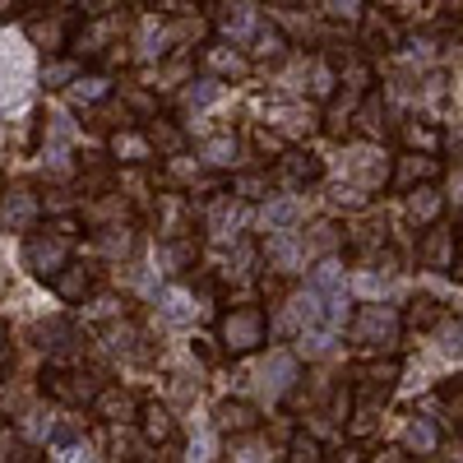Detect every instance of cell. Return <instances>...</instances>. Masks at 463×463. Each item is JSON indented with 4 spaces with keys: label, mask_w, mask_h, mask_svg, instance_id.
Instances as JSON below:
<instances>
[{
    "label": "cell",
    "mask_w": 463,
    "mask_h": 463,
    "mask_svg": "<svg viewBox=\"0 0 463 463\" xmlns=\"http://www.w3.org/2000/svg\"><path fill=\"white\" fill-rule=\"evenodd\" d=\"M241 222H246V209H241V204L232 209V195H222L218 204H209V218H204V227L213 232L218 241H232V237L241 232Z\"/></svg>",
    "instance_id": "cell-30"
},
{
    "label": "cell",
    "mask_w": 463,
    "mask_h": 463,
    "mask_svg": "<svg viewBox=\"0 0 463 463\" xmlns=\"http://www.w3.org/2000/svg\"><path fill=\"white\" fill-rule=\"evenodd\" d=\"M102 384H107V380H102L98 371H89V366H65V362H56V366L43 371V394H47L52 403H61V408H89V403L98 399Z\"/></svg>",
    "instance_id": "cell-3"
},
{
    "label": "cell",
    "mask_w": 463,
    "mask_h": 463,
    "mask_svg": "<svg viewBox=\"0 0 463 463\" xmlns=\"http://www.w3.org/2000/svg\"><path fill=\"white\" fill-rule=\"evenodd\" d=\"M107 158H111V163H126V167H139V163H148V158H158V153H153L144 126H139V130H135V126H121V130L107 135Z\"/></svg>",
    "instance_id": "cell-18"
},
{
    "label": "cell",
    "mask_w": 463,
    "mask_h": 463,
    "mask_svg": "<svg viewBox=\"0 0 463 463\" xmlns=\"http://www.w3.org/2000/svg\"><path fill=\"white\" fill-rule=\"evenodd\" d=\"M384 463H408V454L399 449V454H390V458H384Z\"/></svg>",
    "instance_id": "cell-51"
},
{
    "label": "cell",
    "mask_w": 463,
    "mask_h": 463,
    "mask_svg": "<svg viewBox=\"0 0 463 463\" xmlns=\"http://www.w3.org/2000/svg\"><path fill=\"white\" fill-rule=\"evenodd\" d=\"M0 390H5V380H0Z\"/></svg>",
    "instance_id": "cell-53"
},
{
    "label": "cell",
    "mask_w": 463,
    "mask_h": 463,
    "mask_svg": "<svg viewBox=\"0 0 463 463\" xmlns=\"http://www.w3.org/2000/svg\"><path fill=\"white\" fill-rule=\"evenodd\" d=\"M139 394L130 390V384H116V380H107L102 390H98V399L89 403V412L102 421V427H126V421H135L139 417Z\"/></svg>",
    "instance_id": "cell-12"
},
{
    "label": "cell",
    "mask_w": 463,
    "mask_h": 463,
    "mask_svg": "<svg viewBox=\"0 0 463 463\" xmlns=\"http://www.w3.org/2000/svg\"><path fill=\"white\" fill-rule=\"evenodd\" d=\"M264 255H269V264H274L279 274H297V264L306 260L301 241H297V237H288V232H269V241H264Z\"/></svg>",
    "instance_id": "cell-28"
},
{
    "label": "cell",
    "mask_w": 463,
    "mask_h": 463,
    "mask_svg": "<svg viewBox=\"0 0 463 463\" xmlns=\"http://www.w3.org/2000/svg\"><path fill=\"white\" fill-rule=\"evenodd\" d=\"M70 102H84V107H98V102H107L111 93H116V84L107 80V74H80V80H74L70 89Z\"/></svg>",
    "instance_id": "cell-32"
},
{
    "label": "cell",
    "mask_w": 463,
    "mask_h": 463,
    "mask_svg": "<svg viewBox=\"0 0 463 463\" xmlns=\"http://www.w3.org/2000/svg\"><path fill=\"white\" fill-rule=\"evenodd\" d=\"M70 250H74V241L61 237L52 222L47 227H33L28 237H24V269H28L33 279H52L56 269L70 264Z\"/></svg>",
    "instance_id": "cell-6"
},
{
    "label": "cell",
    "mask_w": 463,
    "mask_h": 463,
    "mask_svg": "<svg viewBox=\"0 0 463 463\" xmlns=\"http://www.w3.org/2000/svg\"><path fill=\"white\" fill-rule=\"evenodd\" d=\"M195 311H200V306L190 301V292H185V288H163V292H158V316H163L172 329L195 325Z\"/></svg>",
    "instance_id": "cell-27"
},
{
    "label": "cell",
    "mask_w": 463,
    "mask_h": 463,
    "mask_svg": "<svg viewBox=\"0 0 463 463\" xmlns=\"http://www.w3.org/2000/svg\"><path fill=\"white\" fill-rule=\"evenodd\" d=\"M445 316H449V311H445V301H436V297H427V292H417V297L408 301V311H403V329L431 334Z\"/></svg>",
    "instance_id": "cell-26"
},
{
    "label": "cell",
    "mask_w": 463,
    "mask_h": 463,
    "mask_svg": "<svg viewBox=\"0 0 463 463\" xmlns=\"http://www.w3.org/2000/svg\"><path fill=\"white\" fill-rule=\"evenodd\" d=\"M297 380H301V366H297V357L292 353H269L264 357V366H260V384L274 399H283V394H292L297 390Z\"/></svg>",
    "instance_id": "cell-21"
},
{
    "label": "cell",
    "mask_w": 463,
    "mask_h": 463,
    "mask_svg": "<svg viewBox=\"0 0 463 463\" xmlns=\"http://www.w3.org/2000/svg\"><path fill=\"white\" fill-rule=\"evenodd\" d=\"M440 445H445V427H440L436 417L412 412L403 421V454L408 458H431V454H440Z\"/></svg>",
    "instance_id": "cell-17"
},
{
    "label": "cell",
    "mask_w": 463,
    "mask_h": 463,
    "mask_svg": "<svg viewBox=\"0 0 463 463\" xmlns=\"http://www.w3.org/2000/svg\"><path fill=\"white\" fill-rule=\"evenodd\" d=\"M320 463H366V458H362L357 449H338L334 458H320Z\"/></svg>",
    "instance_id": "cell-49"
},
{
    "label": "cell",
    "mask_w": 463,
    "mask_h": 463,
    "mask_svg": "<svg viewBox=\"0 0 463 463\" xmlns=\"http://www.w3.org/2000/svg\"><path fill=\"white\" fill-rule=\"evenodd\" d=\"M458 274H463V260H458Z\"/></svg>",
    "instance_id": "cell-52"
},
{
    "label": "cell",
    "mask_w": 463,
    "mask_h": 463,
    "mask_svg": "<svg viewBox=\"0 0 463 463\" xmlns=\"http://www.w3.org/2000/svg\"><path fill=\"white\" fill-rule=\"evenodd\" d=\"M347 176H353V185L362 190H380V185H390V167H384L375 158V148H362L353 163H347Z\"/></svg>",
    "instance_id": "cell-31"
},
{
    "label": "cell",
    "mask_w": 463,
    "mask_h": 463,
    "mask_svg": "<svg viewBox=\"0 0 463 463\" xmlns=\"http://www.w3.org/2000/svg\"><path fill=\"white\" fill-rule=\"evenodd\" d=\"M320 458H325V449H320V440H316L311 431H297V436H292L288 463H320Z\"/></svg>",
    "instance_id": "cell-44"
},
{
    "label": "cell",
    "mask_w": 463,
    "mask_h": 463,
    "mask_svg": "<svg viewBox=\"0 0 463 463\" xmlns=\"http://www.w3.org/2000/svg\"><path fill=\"white\" fill-rule=\"evenodd\" d=\"M0 362H10V325H0Z\"/></svg>",
    "instance_id": "cell-50"
},
{
    "label": "cell",
    "mask_w": 463,
    "mask_h": 463,
    "mask_svg": "<svg viewBox=\"0 0 463 463\" xmlns=\"http://www.w3.org/2000/svg\"><path fill=\"white\" fill-rule=\"evenodd\" d=\"M408 200V222L417 227V232H427L431 222H440V213H445V190L440 185H421V190H412V195H403Z\"/></svg>",
    "instance_id": "cell-25"
},
{
    "label": "cell",
    "mask_w": 463,
    "mask_h": 463,
    "mask_svg": "<svg viewBox=\"0 0 463 463\" xmlns=\"http://www.w3.org/2000/svg\"><path fill=\"white\" fill-rule=\"evenodd\" d=\"M37 218H43V200L33 195L28 185H10V190H0V227L5 232H28L37 227Z\"/></svg>",
    "instance_id": "cell-13"
},
{
    "label": "cell",
    "mask_w": 463,
    "mask_h": 463,
    "mask_svg": "<svg viewBox=\"0 0 463 463\" xmlns=\"http://www.w3.org/2000/svg\"><path fill=\"white\" fill-rule=\"evenodd\" d=\"M325 176V163L316 158L311 148H288L283 158H279V181L288 190H301V185H316Z\"/></svg>",
    "instance_id": "cell-20"
},
{
    "label": "cell",
    "mask_w": 463,
    "mask_h": 463,
    "mask_svg": "<svg viewBox=\"0 0 463 463\" xmlns=\"http://www.w3.org/2000/svg\"><path fill=\"white\" fill-rule=\"evenodd\" d=\"M84 320L89 325H121L126 320V297H98V301H89Z\"/></svg>",
    "instance_id": "cell-40"
},
{
    "label": "cell",
    "mask_w": 463,
    "mask_h": 463,
    "mask_svg": "<svg viewBox=\"0 0 463 463\" xmlns=\"http://www.w3.org/2000/svg\"><path fill=\"white\" fill-rule=\"evenodd\" d=\"M227 463H274V449L260 431L250 436H232V449H227Z\"/></svg>",
    "instance_id": "cell-33"
},
{
    "label": "cell",
    "mask_w": 463,
    "mask_h": 463,
    "mask_svg": "<svg viewBox=\"0 0 463 463\" xmlns=\"http://www.w3.org/2000/svg\"><path fill=\"white\" fill-rule=\"evenodd\" d=\"M353 130L366 135L371 144H380L384 135H394V126H390V102H384L375 89L362 98V107H357V116H353Z\"/></svg>",
    "instance_id": "cell-22"
},
{
    "label": "cell",
    "mask_w": 463,
    "mask_h": 463,
    "mask_svg": "<svg viewBox=\"0 0 463 463\" xmlns=\"http://www.w3.org/2000/svg\"><path fill=\"white\" fill-rule=\"evenodd\" d=\"M237 153H241L237 135H218V139H204L200 163H209V167H232V163H237Z\"/></svg>",
    "instance_id": "cell-39"
},
{
    "label": "cell",
    "mask_w": 463,
    "mask_h": 463,
    "mask_svg": "<svg viewBox=\"0 0 463 463\" xmlns=\"http://www.w3.org/2000/svg\"><path fill=\"white\" fill-rule=\"evenodd\" d=\"M288 47H292V37H288L274 19H260L255 33H250V43H246L241 52L250 56V65H279V61L288 56Z\"/></svg>",
    "instance_id": "cell-15"
},
{
    "label": "cell",
    "mask_w": 463,
    "mask_h": 463,
    "mask_svg": "<svg viewBox=\"0 0 463 463\" xmlns=\"http://www.w3.org/2000/svg\"><path fill=\"white\" fill-rule=\"evenodd\" d=\"M458 260H463V237L440 218L421 232L417 241V264L427 269V274H458Z\"/></svg>",
    "instance_id": "cell-7"
},
{
    "label": "cell",
    "mask_w": 463,
    "mask_h": 463,
    "mask_svg": "<svg viewBox=\"0 0 463 463\" xmlns=\"http://www.w3.org/2000/svg\"><path fill=\"white\" fill-rule=\"evenodd\" d=\"M195 255H200L195 232H190V237H172V241H163V264H167V269H190V264H195Z\"/></svg>",
    "instance_id": "cell-42"
},
{
    "label": "cell",
    "mask_w": 463,
    "mask_h": 463,
    "mask_svg": "<svg viewBox=\"0 0 463 463\" xmlns=\"http://www.w3.org/2000/svg\"><path fill=\"white\" fill-rule=\"evenodd\" d=\"M264 338H269V316L260 311V306H232V311L218 320V343L232 357L255 353V347H264Z\"/></svg>",
    "instance_id": "cell-5"
},
{
    "label": "cell",
    "mask_w": 463,
    "mask_h": 463,
    "mask_svg": "<svg viewBox=\"0 0 463 463\" xmlns=\"http://www.w3.org/2000/svg\"><path fill=\"white\" fill-rule=\"evenodd\" d=\"M80 74H84V65L61 52V56H52V61L43 65V89H70L74 80H80Z\"/></svg>",
    "instance_id": "cell-36"
},
{
    "label": "cell",
    "mask_w": 463,
    "mask_h": 463,
    "mask_svg": "<svg viewBox=\"0 0 463 463\" xmlns=\"http://www.w3.org/2000/svg\"><path fill=\"white\" fill-rule=\"evenodd\" d=\"M371 5L384 10V14H394V19L408 28V24H417V19H427L436 0H371Z\"/></svg>",
    "instance_id": "cell-38"
},
{
    "label": "cell",
    "mask_w": 463,
    "mask_h": 463,
    "mask_svg": "<svg viewBox=\"0 0 463 463\" xmlns=\"http://www.w3.org/2000/svg\"><path fill=\"white\" fill-rule=\"evenodd\" d=\"M394 135L403 144V153H440L445 148V130L431 121V116H403V121H394Z\"/></svg>",
    "instance_id": "cell-16"
},
{
    "label": "cell",
    "mask_w": 463,
    "mask_h": 463,
    "mask_svg": "<svg viewBox=\"0 0 463 463\" xmlns=\"http://www.w3.org/2000/svg\"><path fill=\"white\" fill-rule=\"evenodd\" d=\"M47 288H52L65 306H84V301L93 297V288H98V269L84 264V260H70L65 269H56V274L47 279Z\"/></svg>",
    "instance_id": "cell-14"
},
{
    "label": "cell",
    "mask_w": 463,
    "mask_h": 463,
    "mask_svg": "<svg viewBox=\"0 0 463 463\" xmlns=\"http://www.w3.org/2000/svg\"><path fill=\"white\" fill-rule=\"evenodd\" d=\"M343 246H347V255H357V260H375L384 246H390V222H384V213H375V209H362L357 213V222L343 232Z\"/></svg>",
    "instance_id": "cell-11"
},
{
    "label": "cell",
    "mask_w": 463,
    "mask_h": 463,
    "mask_svg": "<svg viewBox=\"0 0 463 463\" xmlns=\"http://www.w3.org/2000/svg\"><path fill=\"white\" fill-rule=\"evenodd\" d=\"M213 427L222 436H250V431H260V412L250 403H241V399H222L213 408Z\"/></svg>",
    "instance_id": "cell-24"
},
{
    "label": "cell",
    "mask_w": 463,
    "mask_h": 463,
    "mask_svg": "<svg viewBox=\"0 0 463 463\" xmlns=\"http://www.w3.org/2000/svg\"><path fill=\"white\" fill-rule=\"evenodd\" d=\"M399 375H403V362H399L394 353L380 357V362H371V366L353 380V417H375L384 403H390Z\"/></svg>",
    "instance_id": "cell-4"
},
{
    "label": "cell",
    "mask_w": 463,
    "mask_h": 463,
    "mask_svg": "<svg viewBox=\"0 0 463 463\" xmlns=\"http://www.w3.org/2000/svg\"><path fill=\"white\" fill-rule=\"evenodd\" d=\"M232 195H241V200H269L274 195V181H269V172H246L232 181Z\"/></svg>",
    "instance_id": "cell-43"
},
{
    "label": "cell",
    "mask_w": 463,
    "mask_h": 463,
    "mask_svg": "<svg viewBox=\"0 0 463 463\" xmlns=\"http://www.w3.org/2000/svg\"><path fill=\"white\" fill-rule=\"evenodd\" d=\"M353 43H357V52H362L366 61H390V56H399V52L408 47V28H403L394 14L375 10L371 0H366V10L357 14Z\"/></svg>",
    "instance_id": "cell-2"
},
{
    "label": "cell",
    "mask_w": 463,
    "mask_h": 463,
    "mask_svg": "<svg viewBox=\"0 0 463 463\" xmlns=\"http://www.w3.org/2000/svg\"><path fill=\"white\" fill-rule=\"evenodd\" d=\"M0 463H43L19 427H0Z\"/></svg>",
    "instance_id": "cell-37"
},
{
    "label": "cell",
    "mask_w": 463,
    "mask_h": 463,
    "mask_svg": "<svg viewBox=\"0 0 463 463\" xmlns=\"http://www.w3.org/2000/svg\"><path fill=\"white\" fill-rule=\"evenodd\" d=\"M454 209H463V163L454 167V176H449V195H445Z\"/></svg>",
    "instance_id": "cell-48"
},
{
    "label": "cell",
    "mask_w": 463,
    "mask_h": 463,
    "mask_svg": "<svg viewBox=\"0 0 463 463\" xmlns=\"http://www.w3.org/2000/svg\"><path fill=\"white\" fill-rule=\"evenodd\" d=\"M260 222H264L269 232L297 227V222H301V200H297V195H269L264 209H260Z\"/></svg>",
    "instance_id": "cell-29"
},
{
    "label": "cell",
    "mask_w": 463,
    "mask_h": 463,
    "mask_svg": "<svg viewBox=\"0 0 463 463\" xmlns=\"http://www.w3.org/2000/svg\"><path fill=\"white\" fill-rule=\"evenodd\" d=\"M316 10H320L325 19H347V14H362L366 0H316Z\"/></svg>",
    "instance_id": "cell-46"
},
{
    "label": "cell",
    "mask_w": 463,
    "mask_h": 463,
    "mask_svg": "<svg viewBox=\"0 0 463 463\" xmlns=\"http://www.w3.org/2000/svg\"><path fill=\"white\" fill-rule=\"evenodd\" d=\"M445 158L440 153H399L390 163V190L394 195H412L421 185H440L445 181Z\"/></svg>",
    "instance_id": "cell-9"
},
{
    "label": "cell",
    "mask_w": 463,
    "mask_h": 463,
    "mask_svg": "<svg viewBox=\"0 0 463 463\" xmlns=\"http://www.w3.org/2000/svg\"><path fill=\"white\" fill-rule=\"evenodd\" d=\"M195 70L204 74V80H213V84H232V80H246L250 74V56L241 47L209 37V43L195 52Z\"/></svg>",
    "instance_id": "cell-10"
},
{
    "label": "cell",
    "mask_w": 463,
    "mask_h": 463,
    "mask_svg": "<svg viewBox=\"0 0 463 463\" xmlns=\"http://www.w3.org/2000/svg\"><path fill=\"white\" fill-rule=\"evenodd\" d=\"M403 338V311L399 306H384V301H366L357 306V316L347 320V343L362 347V353H384L390 357Z\"/></svg>",
    "instance_id": "cell-1"
},
{
    "label": "cell",
    "mask_w": 463,
    "mask_h": 463,
    "mask_svg": "<svg viewBox=\"0 0 463 463\" xmlns=\"http://www.w3.org/2000/svg\"><path fill=\"white\" fill-rule=\"evenodd\" d=\"M185 98H190V102H195V107H209V102L218 98V84H213V80H200V84H195V89H190Z\"/></svg>",
    "instance_id": "cell-47"
},
{
    "label": "cell",
    "mask_w": 463,
    "mask_h": 463,
    "mask_svg": "<svg viewBox=\"0 0 463 463\" xmlns=\"http://www.w3.org/2000/svg\"><path fill=\"white\" fill-rule=\"evenodd\" d=\"M74 24H80V14H70V10H56V5H47V10H37V14H28V19H24V37H28V43H33L37 52L61 56V52H70Z\"/></svg>",
    "instance_id": "cell-8"
},
{
    "label": "cell",
    "mask_w": 463,
    "mask_h": 463,
    "mask_svg": "<svg viewBox=\"0 0 463 463\" xmlns=\"http://www.w3.org/2000/svg\"><path fill=\"white\" fill-rule=\"evenodd\" d=\"M148 10L163 19H181V14H200V0H148Z\"/></svg>",
    "instance_id": "cell-45"
},
{
    "label": "cell",
    "mask_w": 463,
    "mask_h": 463,
    "mask_svg": "<svg viewBox=\"0 0 463 463\" xmlns=\"http://www.w3.org/2000/svg\"><path fill=\"white\" fill-rule=\"evenodd\" d=\"M33 343L43 347V353H65V347L80 343V334H74V325L52 320V325H33Z\"/></svg>",
    "instance_id": "cell-34"
},
{
    "label": "cell",
    "mask_w": 463,
    "mask_h": 463,
    "mask_svg": "<svg viewBox=\"0 0 463 463\" xmlns=\"http://www.w3.org/2000/svg\"><path fill=\"white\" fill-rule=\"evenodd\" d=\"M436 347H440V357H449V362H463V320H440L436 329Z\"/></svg>",
    "instance_id": "cell-41"
},
{
    "label": "cell",
    "mask_w": 463,
    "mask_h": 463,
    "mask_svg": "<svg viewBox=\"0 0 463 463\" xmlns=\"http://www.w3.org/2000/svg\"><path fill=\"white\" fill-rule=\"evenodd\" d=\"M139 436H144V445H153V449H167V445H176V417H172V408L167 403H139Z\"/></svg>",
    "instance_id": "cell-19"
},
{
    "label": "cell",
    "mask_w": 463,
    "mask_h": 463,
    "mask_svg": "<svg viewBox=\"0 0 463 463\" xmlns=\"http://www.w3.org/2000/svg\"><path fill=\"white\" fill-rule=\"evenodd\" d=\"M98 246L111 255V260H130L135 255V246H139V237H135V227H98Z\"/></svg>",
    "instance_id": "cell-35"
},
{
    "label": "cell",
    "mask_w": 463,
    "mask_h": 463,
    "mask_svg": "<svg viewBox=\"0 0 463 463\" xmlns=\"http://www.w3.org/2000/svg\"><path fill=\"white\" fill-rule=\"evenodd\" d=\"M144 135H148V144H153V153L167 163V158H181L185 153V130L172 121V116H148L144 121Z\"/></svg>",
    "instance_id": "cell-23"
}]
</instances>
